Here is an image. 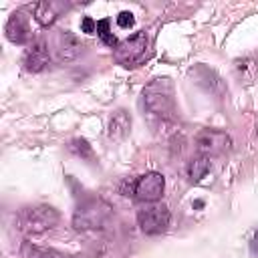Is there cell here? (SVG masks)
I'll return each instance as SVG.
<instances>
[{
	"label": "cell",
	"instance_id": "cell-13",
	"mask_svg": "<svg viewBox=\"0 0 258 258\" xmlns=\"http://www.w3.org/2000/svg\"><path fill=\"white\" fill-rule=\"evenodd\" d=\"M210 173V157H204V155H198L189 161L187 165V175L194 183L202 181V177H206Z\"/></svg>",
	"mask_w": 258,
	"mask_h": 258
},
{
	"label": "cell",
	"instance_id": "cell-8",
	"mask_svg": "<svg viewBox=\"0 0 258 258\" xmlns=\"http://www.w3.org/2000/svg\"><path fill=\"white\" fill-rule=\"evenodd\" d=\"M83 50L81 40L77 38V34L69 32V30H60L54 38V52H56V60L58 62H69L75 60Z\"/></svg>",
	"mask_w": 258,
	"mask_h": 258
},
{
	"label": "cell",
	"instance_id": "cell-16",
	"mask_svg": "<svg viewBox=\"0 0 258 258\" xmlns=\"http://www.w3.org/2000/svg\"><path fill=\"white\" fill-rule=\"evenodd\" d=\"M111 22H109V18H103V20H99L97 22V36L107 44V46H117L119 42H117V38H115V34L111 32Z\"/></svg>",
	"mask_w": 258,
	"mask_h": 258
},
{
	"label": "cell",
	"instance_id": "cell-17",
	"mask_svg": "<svg viewBox=\"0 0 258 258\" xmlns=\"http://www.w3.org/2000/svg\"><path fill=\"white\" fill-rule=\"evenodd\" d=\"M117 24H119L121 28H131V26L135 24V18H133V14H131V12L123 10V12H119V14H117Z\"/></svg>",
	"mask_w": 258,
	"mask_h": 258
},
{
	"label": "cell",
	"instance_id": "cell-4",
	"mask_svg": "<svg viewBox=\"0 0 258 258\" xmlns=\"http://www.w3.org/2000/svg\"><path fill=\"white\" fill-rule=\"evenodd\" d=\"M113 56L125 69L139 67L149 58V36L145 32H135L129 38L119 40V44L113 50Z\"/></svg>",
	"mask_w": 258,
	"mask_h": 258
},
{
	"label": "cell",
	"instance_id": "cell-3",
	"mask_svg": "<svg viewBox=\"0 0 258 258\" xmlns=\"http://www.w3.org/2000/svg\"><path fill=\"white\" fill-rule=\"evenodd\" d=\"M60 216L54 208L50 206H32V208H22L16 216V224L22 232L26 234H42L52 230L58 224Z\"/></svg>",
	"mask_w": 258,
	"mask_h": 258
},
{
	"label": "cell",
	"instance_id": "cell-18",
	"mask_svg": "<svg viewBox=\"0 0 258 258\" xmlns=\"http://www.w3.org/2000/svg\"><path fill=\"white\" fill-rule=\"evenodd\" d=\"M81 30L87 32V34H93V32H97V22H95L91 16H85V18L81 20Z\"/></svg>",
	"mask_w": 258,
	"mask_h": 258
},
{
	"label": "cell",
	"instance_id": "cell-12",
	"mask_svg": "<svg viewBox=\"0 0 258 258\" xmlns=\"http://www.w3.org/2000/svg\"><path fill=\"white\" fill-rule=\"evenodd\" d=\"M58 12H60V8L54 4V2H48V0H42V2H38V4H34V18H36V22L40 24V26H50V24H54V20L58 18Z\"/></svg>",
	"mask_w": 258,
	"mask_h": 258
},
{
	"label": "cell",
	"instance_id": "cell-6",
	"mask_svg": "<svg viewBox=\"0 0 258 258\" xmlns=\"http://www.w3.org/2000/svg\"><path fill=\"white\" fill-rule=\"evenodd\" d=\"M163 189H165V177L157 171H147L131 181V194L145 204H153L161 200Z\"/></svg>",
	"mask_w": 258,
	"mask_h": 258
},
{
	"label": "cell",
	"instance_id": "cell-9",
	"mask_svg": "<svg viewBox=\"0 0 258 258\" xmlns=\"http://www.w3.org/2000/svg\"><path fill=\"white\" fill-rule=\"evenodd\" d=\"M50 62V54H48V48L42 40H36L32 42L26 50H24V56H22V64L28 73H40L48 67Z\"/></svg>",
	"mask_w": 258,
	"mask_h": 258
},
{
	"label": "cell",
	"instance_id": "cell-5",
	"mask_svg": "<svg viewBox=\"0 0 258 258\" xmlns=\"http://www.w3.org/2000/svg\"><path fill=\"white\" fill-rule=\"evenodd\" d=\"M169 220H171V216H169L167 206L157 204V202L145 204L137 212V224H139L141 232L143 234H149V236H155V234L165 232L167 226H169Z\"/></svg>",
	"mask_w": 258,
	"mask_h": 258
},
{
	"label": "cell",
	"instance_id": "cell-2",
	"mask_svg": "<svg viewBox=\"0 0 258 258\" xmlns=\"http://www.w3.org/2000/svg\"><path fill=\"white\" fill-rule=\"evenodd\" d=\"M111 206L99 198H89L79 204L73 216V226L79 232H91V230H101L107 226L111 220Z\"/></svg>",
	"mask_w": 258,
	"mask_h": 258
},
{
	"label": "cell",
	"instance_id": "cell-14",
	"mask_svg": "<svg viewBox=\"0 0 258 258\" xmlns=\"http://www.w3.org/2000/svg\"><path fill=\"white\" fill-rule=\"evenodd\" d=\"M22 256L24 258H64L60 252L52 250V248H42V246H34L30 242L22 244Z\"/></svg>",
	"mask_w": 258,
	"mask_h": 258
},
{
	"label": "cell",
	"instance_id": "cell-19",
	"mask_svg": "<svg viewBox=\"0 0 258 258\" xmlns=\"http://www.w3.org/2000/svg\"><path fill=\"white\" fill-rule=\"evenodd\" d=\"M250 248H252V252H258V230H256V232H254V236H252Z\"/></svg>",
	"mask_w": 258,
	"mask_h": 258
},
{
	"label": "cell",
	"instance_id": "cell-7",
	"mask_svg": "<svg viewBox=\"0 0 258 258\" xmlns=\"http://www.w3.org/2000/svg\"><path fill=\"white\" fill-rule=\"evenodd\" d=\"M232 147V139L226 131L220 129H204L196 137V149L200 155L210 157V155H220Z\"/></svg>",
	"mask_w": 258,
	"mask_h": 258
},
{
	"label": "cell",
	"instance_id": "cell-11",
	"mask_svg": "<svg viewBox=\"0 0 258 258\" xmlns=\"http://www.w3.org/2000/svg\"><path fill=\"white\" fill-rule=\"evenodd\" d=\"M129 131H131L129 113L123 111V109H117L109 119V137L115 139V141H121V139H125L129 135Z\"/></svg>",
	"mask_w": 258,
	"mask_h": 258
},
{
	"label": "cell",
	"instance_id": "cell-10",
	"mask_svg": "<svg viewBox=\"0 0 258 258\" xmlns=\"http://www.w3.org/2000/svg\"><path fill=\"white\" fill-rule=\"evenodd\" d=\"M4 32H6V38L14 44H24L30 36V28H28V20L22 12H12L6 26H4Z\"/></svg>",
	"mask_w": 258,
	"mask_h": 258
},
{
	"label": "cell",
	"instance_id": "cell-1",
	"mask_svg": "<svg viewBox=\"0 0 258 258\" xmlns=\"http://www.w3.org/2000/svg\"><path fill=\"white\" fill-rule=\"evenodd\" d=\"M143 105L149 115L165 121L171 119L175 113L173 101V85L169 79H155L143 91Z\"/></svg>",
	"mask_w": 258,
	"mask_h": 258
},
{
	"label": "cell",
	"instance_id": "cell-15",
	"mask_svg": "<svg viewBox=\"0 0 258 258\" xmlns=\"http://www.w3.org/2000/svg\"><path fill=\"white\" fill-rule=\"evenodd\" d=\"M69 149H71L75 155L83 157V159H93V147H91V143H89L87 139H83V137H75V139L69 143Z\"/></svg>",
	"mask_w": 258,
	"mask_h": 258
}]
</instances>
